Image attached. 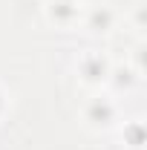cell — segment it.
Wrapping results in <instances>:
<instances>
[{
	"mask_svg": "<svg viewBox=\"0 0 147 150\" xmlns=\"http://www.w3.org/2000/svg\"><path fill=\"white\" fill-rule=\"evenodd\" d=\"M81 72H84L87 81H95V78H104L107 67H104V61H101V58H90V61H84V64H81Z\"/></svg>",
	"mask_w": 147,
	"mask_h": 150,
	"instance_id": "obj_1",
	"label": "cell"
},
{
	"mask_svg": "<svg viewBox=\"0 0 147 150\" xmlns=\"http://www.w3.org/2000/svg\"><path fill=\"white\" fill-rule=\"evenodd\" d=\"M3 110H6V95H3V90H0V115H3Z\"/></svg>",
	"mask_w": 147,
	"mask_h": 150,
	"instance_id": "obj_2",
	"label": "cell"
}]
</instances>
